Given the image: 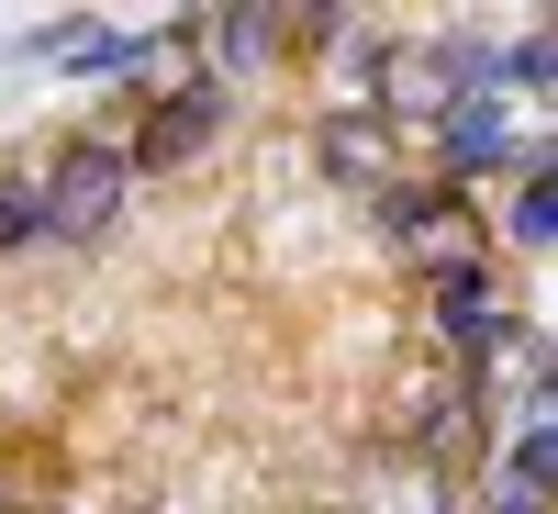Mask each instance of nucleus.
Here are the masks:
<instances>
[{
	"label": "nucleus",
	"instance_id": "nucleus-5",
	"mask_svg": "<svg viewBox=\"0 0 558 514\" xmlns=\"http://www.w3.org/2000/svg\"><path fill=\"white\" fill-rule=\"evenodd\" d=\"M425 324H436V347H447L458 369H481L525 313L502 302V268H458V279H425Z\"/></svg>",
	"mask_w": 558,
	"mask_h": 514
},
{
	"label": "nucleus",
	"instance_id": "nucleus-9",
	"mask_svg": "<svg viewBox=\"0 0 558 514\" xmlns=\"http://www.w3.org/2000/svg\"><path fill=\"white\" fill-rule=\"evenodd\" d=\"M380 514H447V470H402L380 492Z\"/></svg>",
	"mask_w": 558,
	"mask_h": 514
},
{
	"label": "nucleus",
	"instance_id": "nucleus-2",
	"mask_svg": "<svg viewBox=\"0 0 558 514\" xmlns=\"http://www.w3.org/2000/svg\"><path fill=\"white\" fill-rule=\"evenodd\" d=\"M470 101V34H413V45H368V112H380L402 146L436 134Z\"/></svg>",
	"mask_w": 558,
	"mask_h": 514
},
{
	"label": "nucleus",
	"instance_id": "nucleus-4",
	"mask_svg": "<svg viewBox=\"0 0 558 514\" xmlns=\"http://www.w3.org/2000/svg\"><path fill=\"white\" fill-rule=\"evenodd\" d=\"M425 146H436V168H447V191H458V179H492V168H547V134H514V112H502L492 89H470Z\"/></svg>",
	"mask_w": 558,
	"mask_h": 514
},
{
	"label": "nucleus",
	"instance_id": "nucleus-10",
	"mask_svg": "<svg viewBox=\"0 0 558 514\" xmlns=\"http://www.w3.org/2000/svg\"><path fill=\"white\" fill-rule=\"evenodd\" d=\"M23 236H45L34 224V179H0V247H23Z\"/></svg>",
	"mask_w": 558,
	"mask_h": 514
},
{
	"label": "nucleus",
	"instance_id": "nucleus-1",
	"mask_svg": "<svg viewBox=\"0 0 558 514\" xmlns=\"http://www.w3.org/2000/svg\"><path fill=\"white\" fill-rule=\"evenodd\" d=\"M368 213H380L391 258H402V268H425V279L492 268V224H481V202H470V191H447V179H391Z\"/></svg>",
	"mask_w": 558,
	"mask_h": 514
},
{
	"label": "nucleus",
	"instance_id": "nucleus-8",
	"mask_svg": "<svg viewBox=\"0 0 558 514\" xmlns=\"http://www.w3.org/2000/svg\"><path fill=\"white\" fill-rule=\"evenodd\" d=\"M514 247H558V168H525V191H514Z\"/></svg>",
	"mask_w": 558,
	"mask_h": 514
},
{
	"label": "nucleus",
	"instance_id": "nucleus-3",
	"mask_svg": "<svg viewBox=\"0 0 558 514\" xmlns=\"http://www.w3.org/2000/svg\"><path fill=\"white\" fill-rule=\"evenodd\" d=\"M123 202H134V157L112 146V134H68L57 168L34 179V224L45 236H101Z\"/></svg>",
	"mask_w": 558,
	"mask_h": 514
},
{
	"label": "nucleus",
	"instance_id": "nucleus-6",
	"mask_svg": "<svg viewBox=\"0 0 558 514\" xmlns=\"http://www.w3.org/2000/svg\"><path fill=\"white\" fill-rule=\"evenodd\" d=\"M213 134H223V79L202 68V79H179V89H157V101H146V123H134V179H146V168H179V157H202L213 146Z\"/></svg>",
	"mask_w": 558,
	"mask_h": 514
},
{
	"label": "nucleus",
	"instance_id": "nucleus-7",
	"mask_svg": "<svg viewBox=\"0 0 558 514\" xmlns=\"http://www.w3.org/2000/svg\"><path fill=\"white\" fill-rule=\"evenodd\" d=\"M313 157H324V179H336V191H357V202H380L391 179H402V134H391L380 112H324V134H313Z\"/></svg>",
	"mask_w": 558,
	"mask_h": 514
}]
</instances>
